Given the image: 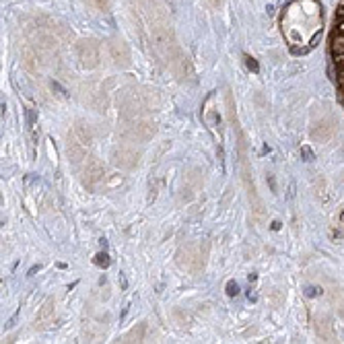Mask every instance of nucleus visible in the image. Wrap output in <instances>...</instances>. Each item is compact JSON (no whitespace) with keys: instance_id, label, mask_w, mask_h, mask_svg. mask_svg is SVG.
Segmentation results:
<instances>
[{"instance_id":"f257e3e1","label":"nucleus","mask_w":344,"mask_h":344,"mask_svg":"<svg viewBox=\"0 0 344 344\" xmlns=\"http://www.w3.org/2000/svg\"><path fill=\"white\" fill-rule=\"evenodd\" d=\"M332 54L338 56V58L344 56V33L342 31L332 37Z\"/></svg>"},{"instance_id":"f03ea898","label":"nucleus","mask_w":344,"mask_h":344,"mask_svg":"<svg viewBox=\"0 0 344 344\" xmlns=\"http://www.w3.org/2000/svg\"><path fill=\"white\" fill-rule=\"evenodd\" d=\"M93 262H95V266H99V268H107V266L111 264V260H109V256L105 252H99Z\"/></svg>"},{"instance_id":"7ed1b4c3","label":"nucleus","mask_w":344,"mask_h":344,"mask_svg":"<svg viewBox=\"0 0 344 344\" xmlns=\"http://www.w3.org/2000/svg\"><path fill=\"white\" fill-rule=\"evenodd\" d=\"M227 295H229V297H237V295H239V285L233 283V280H229V283H227Z\"/></svg>"},{"instance_id":"20e7f679","label":"nucleus","mask_w":344,"mask_h":344,"mask_svg":"<svg viewBox=\"0 0 344 344\" xmlns=\"http://www.w3.org/2000/svg\"><path fill=\"white\" fill-rule=\"evenodd\" d=\"M320 295H322V289H320V287H314V285L305 287V297H320Z\"/></svg>"},{"instance_id":"39448f33","label":"nucleus","mask_w":344,"mask_h":344,"mask_svg":"<svg viewBox=\"0 0 344 344\" xmlns=\"http://www.w3.org/2000/svg\"><path fill=\"white\" fill-rule=\"evenodd\" d=\"M301 155L305 157V161H309V163H311V161L316 159V155H314V150H311L309 146H301Z\"/></svg>"},{"instance_id":"423d86ee","label":"nucleus","mask_w":344,"mask_h":344,"mask_svg":"<svg viewBox=\"0 0 344 344\" xmlns=\"http://www.w3.org/2000/svg\"><path fill=\"white\" fill-rule=\"evenodd\" d=\"M245 64H247V68L252 70V72H258L260 70V66H258V62L252 58V56H245Z\"/></svg>"},{"instance_id":"0eeeda50","label":"nucleus","mask_w":344,"mask_h":344,"mask_svg":"<svg viewBox=\"0 0 344 344\" xmlns=\"http://www.w3.org/2000/svg\"><path fill=\"white\" fill-rule=\"evenodd\" d=\"M52 89H56V91H58V93H60V95H64V97H66V95H68V93H66V91H64V89H62V87H60V85H58V83H54V81H52Z\"/></svg>"},{"instance_id":"6e6552de","label":"nucleus","mask_w":344,"mask_h":344,"mask_svg":"<svg viewBox=\"0 0 344 344\" xmlns=\"http://www.w3.org/2000/svg\"><path fill=\"white\" fill-rule=\"evenodd\" d=\"M268 181H270V187H272V192H276V181H274V177H272V175L268 177Z\"/></svg>"},{"instance_id":"1a4fd4ad","label":"nucleus","mask_w":344,"mask_h":344,"mask_svg":"<svg viewBox=\"0 0 344 344\" xmlns=\"http://www.w3.org/2000/svg\"><path fill=\"white\" fill-rule=\"evenodd\" d=\"M272 229H274V231H278V229H280V223H278V221H274V223H272Z\"/></svg>"},{"instance_id":"9d476101","label":"nucleus","mask_w":344,"mask_h":344,"mask_svg":"<svg viewBox=\"0 0 344 344\" xmlns=\"http://www.w3.org/2000/svg\"><path fill=\"white\" fill-rule=\"evenodd\" d=\"M338 15H340V19H342V21H344V5H342V7H340V11H338Z\"/></svg>"},{"instance_id":"9b49d317","label":"nucleus","mask_w":344,"mask_h":344,"mask_svg":"<svg viewBox=\"0 0 344 344\" xmlns=\"http://www.w3.org/2000/svg\"><path fill=\"white\" fill-rule=\"evenodd\" d=\"M340 218H342V223H344V212H342V216H340Z\"/></svg>"}]
</instances>
